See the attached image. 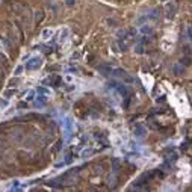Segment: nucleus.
Segmentation results:
<instances>
[{"label":"nucleus","mask_w":192,"mask_h":192,"mask_svg":"<svg viewBox=\"0 0 192 192\" xmlns=\"http://www.w3.org/2000/svg\"><path fill=\"white\" fill-rule=\"evenodd\" d=\"M15 94V89H8L6 92H5V99H9L11 95H14Z\"/></svg>","instance_id":"obj_14"},{"label":"nucleus","mask_w":192,"mask_h":192,"mask_svg":"<svg viewBox=\"0 0 192 192\" xmlns=\"http://www.w3.org/2000/svg\"><path fill=\"white\" fill-rule=\"evenodd\" d=\"M26 106H27L26 103H20V105H18V107H20V109H23V107H26Z\"/></svg>","instance_id":"obj_22"},{"label":"nucleus","mask_w":192,"mask_h":192,"mask_svg":"<svg viewBox=\"0 0 192 192\" xmlns=\"http://www.w3.org/2000/svg\"><path fill=\"white\" fill-rule=\"evenodd\" d=\"M33 99H35V91H29L27 97H26V102H32Z\"/></svg>","instance_id":"obj_13"},{"label":"nucleus","mask_w":192,"mask_h":192,"mask_svg":"<svg viewBox=\"0 0 192 192\" xmlns=\"http://www.w3.org/2000/svg\"><path fill=\"white\" fill-rule=\"evenodd\" d=\"M110 76H113V77H116V79H124L126 82H132V79L127 76V73H126L124 70H121V68H112Z\"/></svg>","instance_id":"obj_2"},{"label":"nucleus","mask_w":192,"mask_h":192,"mask_svg":"<svg viewBox=\"0 0 192 192\" xmlns=\"http://www.w3.org/2000/svg\"><path fill=\"white\" fill-rule=\"evenodd\" d=\"M141 32H142L144 35H151V33H153V27H151L150 24H144V26L141 27Z\"/></svg>","instance_id":"obj_6"},{"label":"nucleus","mask_w":192,"mask_h":192,"mask_svg":"<svg viewBox=\"0 0 192 192\" xmlns=\"http://www.w3.org/2000/svg\"><path fill=\"white\" fill-rule=\"evenodd\" d=\"M38 92H42V94H49V91H47V89H44V88H39V89H38Z\"/></svg>","instance_id":"obj_21"},{"label":"nucleus","mask_w":192,"mask_h":192,"mask_svg":"<svg viewBox=\"0 0 192 192\" xmlns=\"http://www.w3.org/2000/svg\"><path fill=\"white\" fill-rule=\"evenodd\" d=\"M135 135H136L138 138H144V136H145V129H144L142 126H136Z\"/></svg>","instance_id":"obj_7"},{"label":"nucleus","mask_w":192,"mask_h":192,"mask_svg":"<svg viewBox=\"0 0 192 192\" xmlns=\"http://www.w3.org/2000/svg\"><path fill=\"white\" fill-rule=\"evenodd\" d=\"M23 70H24V67H23V65H18V67L15 68V71H14V76H20V74L23 73Z\"/></svg>","instance_id":"obj_12"},{"label":"nucleus","mask_w":192,"mask_h":192,"mask_svg":"<svg viewBox=\"0 0 192 192\" xmlns=\"http://www.w3.org/2000/svg\"><path fill=\"white\" fill-rule=\"evenodd\" d=\"M92 154V150H85L83 153H82V157H88V156H91Z\"/></svg>","instance_id":"obj_16"},{"label":"nucleus","mask_w":192,"mask_h":192,"mask_svg":"<svg viewBox=\"0 0 192 192\" xmlns=\"http://www.w3.org/2000/svg\"><path fill=\"white\" fill-rule=\"evenodd\" d=\"M182 64H185V65H189L191 62H189V58H185V59H182Z\"/></svg>","instance_id":"obj_19"},{"label":"nucleus","mask_w":192,"mask_h":192,"mask_svg":"<svg viewBox=\"0 0 192 192\" xmlns=\"http://www.w3.org/2000/svg\"><path fill=\"white\" fill-rule=\"evenodd\" d=\"M52 35H53V30H52V29H44L41 36H42V39H49Z\"/></svg>","instance_id":"obj_9"},{"label":"nucleus","mask_w":192,"mask_h":192,"mask_svg":"<svg viewBox=\"0 0 192 192\" xmlns=\"http://www.w3.org/2000/svg\"><path fill=\"white\" fill-rule=\"evenodd\" d=\"M61 82H62V77L61 76H53L52 79L47 80V83H49L50 86H53V88H59L61 86Z\"/></svg>","instance_id":"obj_4"},{"label":"nucleus","mask_w":192,"mask_h":192,"mask_svg":"<svg viewBox=\"0 0 192 192\" xmlns=\"http://www.w3.org/2000/svg\"><path fill=\"white\" fill-rule=\"evenodd\" d=\"M47 102H49L47 95H38V97H36V102H35V106H36L38 109H41V107H44V106L47 105Z\"/></svg>","instance_id":"obj_3"},{"label":"nucleus","mask_w":192,"mask_h":192,"mask_svg":"<svg viewBox=\"0 0 192 192\" xmlns=\"http://www.w3.org/2000/svg\"><path fill=\"white\" fill-rule=\"evenodd\" d=\"M17 82H18L17 79H15V80H14V79H12V80H9V86H14V85H17Z\"/></svg>","instance_id":"obj_20"},{"label":"nucleus","mask_w":192,"mask_h":192,"mask_svg":"<svg viewBox=\"0 0 192 192\" xmlns=\"http://www.w3.org/2000/svg\"><path fill=\"white\" fill-rule=\"evenodd\" d=\"M74 3H76V0H67V5L68 6H73Z\"/></svg>","instance_id":"obj_18"},{"label":"nucleus","mask_w":192,"mask_h":192,"mask_svg":"<svg viewBox=\"0 0 192 192\" xmlns=\"http://www.w3.org/2000/svg\"><path fill=\"white\" fill-rule=\"evenodd\" d=\"M182 71H183V65H182V68H180V67H177V65L174 67V73H176V74H180Z\"/></svg>","instance_id":"obj_15"},{"label":"nucleus","mask_w":192,"mask_h":192,"mask_svg":"<svg viewBox=\"0 0 192 192\" xmlns=\"http://www.w3.org/2000/svg\"><path fill=\"white\" fill-rule=\"evenodd\" d=\"M165 99H166L165 95H160V97H157V103H159V102H160V103H163V102H165Z\"/></svg>","instance_id":"obj_17"},{"label":"nucleus","mask_w":192,"mask_h":192,"mask_svg":"<svg viewBox=\"0 0 192 192\" xmlns=\"http://www.w3.org/2000/svg\"><path fill=\"white\" fill-rule=\"evenodd\" d=\"M41 65H42V58H39V56H33V58H30V59H29V62H26V70L33 71V70L41 68Z\"/></svg>","instance_id":"obj_1"},{"label":"nucleus","mask_w":192,"mask_h":192,"mask_svg":"<svg viewBox=\"0 0 192 192\" xmlns=\"http://www.w3.org/2000/svg\"><path fill=\"white\" fill-rule=\"evenodd\" d=\"M68 33H70V30H68V29H64V30L59 33V42H61V44H62V42H65V39H67Z\"/></svg>","instance_id":"obj_8"},{"label":"nucleus","mask_w":192,"mask_h":192,"mask_svg":"<svg viewBox=\"0 0 192 192\" xmlns=\"http://www.w3.org/2000/svg\"><path fill=\"white\" fill-rule=\"evenodd\" d=\"M8 105H9L8 99H0V109H6Z\"/></svg>","instance_id":"obj_11"},{"label":"nucleus","mask_w":192,"mask_h":192,"mask_svg":"<svg viewBox=\"0 0 192 192\" xmlns=\"http://www.w3.org/2000/svg\"><path fill=\"white\" fill-rule=\"evenodd\" d=\"M42 18H44V12L42 11H36L35 12V23H36V24L42 21Z\"/></svg>","instance_id":"obj_10"},{"label":"nucleus","mask_w":192,"mask_h":192,"mask_svg":"<svg viewBox=\"0 0 192 192\" xmlns=\"http://www.w3.org/2000/svg\"><path fill=\"white\" fill-rule=\"evenodd\" d=\"M174 15H176V5L173 3H168L166 5V17L168 18H174Z\"/></svg>","instance_id":"obj_5"}]
</instances>
